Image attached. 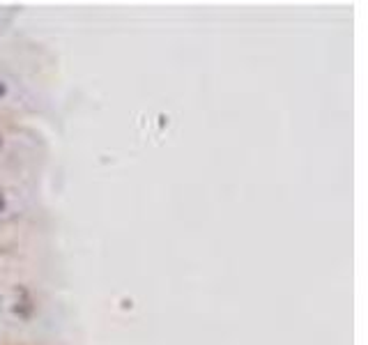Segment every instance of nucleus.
<instances>
[{"instance_id":"1","label":"nucleus","mask_w":368,"mask_h":345,"mask_svg":"<svg viewBox=\"0 0 368 345\" xmlns=\"http://www.w3.org/2000/svg\"><path fill=\"white\" fill-rule=\"evenodd\" d=\"M3 207H5V198H3V194H0V212H3Z\"/></svg>"},{"instance_id":"2","label":"nucleus","mask_w":368,"mask_h":345,"mask_svg":"<svg viewBox=\"0 0 368 345\" xmlns=\"http://www.w3.org/2000/svg\"><path fill=\"white\" fill-rule=\"evenodd\" d=\"M3 92H5V88H3V85H0V95H3Z\"/></svg>"}]
</instances>
